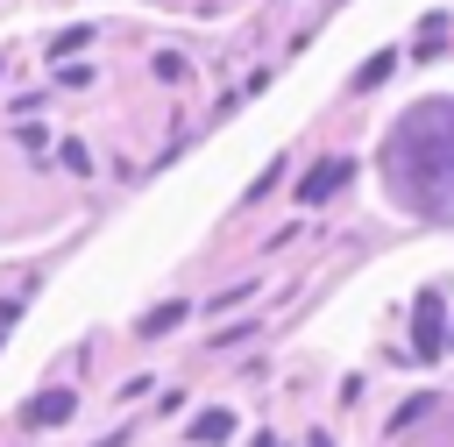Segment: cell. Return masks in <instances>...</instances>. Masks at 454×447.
Returning a JSON list of instances; mask_svg holds the SVG:
<instances>
[{"label": "cell", "mask_w": 454, "mask_h": 447, "mask_svg": "<svg viewBox=\"0 0 454 447\" xmlns=\"http://www.w3.org/2000/svg\"><path fill=\"white\" fill-rule=\"evenodd\" d=\"M71 412H78V390H43V397H28L21 419H28V426H64Z\"/></svg>", "instance_id": "obj_3"}, {"label": "cell", "mask_w": 454, "mask_h": 447, "mask_svg": "<svg viewBox=\"0 0 454 447\" xmlns=\"http://www.w3.org/2000/svg\"><path fill=\"white\" fill-rule=\"evenodd\" d=\"M177 319H184V298H170V305H156V312H142V319H135V341H163V333H170Z\"/></svg>", "instance_id": "obj_5"}, {"label": "cell", "mask_w": 454, "mask_h": 447, "mask_svg": "<svg viewBox=\"0 0 454 447\" xmlns=\"http://www.w3.org/2000/svg\"><path fill=\"white\" fill-rule=\"evenodd\" d=\"M57 163H64L71 177H85V170H92V156H85V142H57Z\"/></svg>", "instance_id": "obj_9"}, {"label": "cell", "mask_w": 454, "mask_h": 447, "mask_svg": "<svg viewBox=\"0 0 454 447\" xmlns=\"http://www.w3.org/2000/svg\"><path fill=\"white\" fill-rule=\"evenodd\" d=\"M419 355H440L447 341H440V291H419V341H411Z\"/></svg>", "instance_id": "obj_4"}, {"label": "cell", "mask_w": 454, "mask_h": 447, "mask_svg": "<svg viewBox=\"0 0 454 447\" xmlns=\"http://www.w3.org/2000/svg\"><path fill=\"white\" fill-rule=\"evenodd\" d=\"M348 177H355V163H348V156H319V163L298 177V199H305V206H319V199H326V192H340Z\"/></svg>", "instance_id": "obj_2"}, {"label": "cell", "mask_w": 454, "mask_h": 447, "mask_svg": "<svg viewBox=\"0 0 454 447\" xmlns=\"http://www.w3.org/2000/svg\"><path fill=\"white\" fill-rule=\"evenodd\" d=\"M390 71H397V50H383V57H369V64L355 71V92H369V85H383Z\"/></svg>", "instance_id": "obj_7"}, {"label": "cell", "mask_w": 454, "mask_h": 447, "mask_svg": "<svg viewBox=\"0 0 454 447\" xmlns=\"http://www.w3.org/2000/svg\"><path fill=\"white\" fill-rule=\"evenodd\" d=\"M383 184L426 220H454V99H426L383 135Z\"/></svg>", "instance_id": "obj_1"}, {"label": "cell", "mask_w": 454, "mask_h": 447, "mask_svg": "<svg viewBox=\"0 0 454 447\" xmlns=\"http://www.w3.org/2000/svg\"><path fill=\"white\" fill-rule=\"evenodd\" d=\"M85 43H92V21H78V28H64V35L50 43V64H57V57H78Z\"/></svg>", "instance_id": "obj_8"}, {"label": "cell", "mask_w": 454, "mask_h": 447, "mask_svg": "<svg viewBox=\"0 0 454 447\" xmlns=\"http://www.w3.org/2000/svg\"><path fill=\"white\" fill-rule=\"evenodd\" d=\"M227 433H234V412H227V404H220V412H199V419H192V433H184V440H192V447H213V440H227Z\"/></svg>", "instance_id": "obj_6"}, {"label": "cell", "mask_w": 454, "mask_h": 447, "mask_svg": "<svg viewBox=\"0 0 454 447\" xmlns=\"http://www.w3.org/2000/svg\"><path fill=\"white\" fill-rule=\"evenodd\" d=\"M0 78H7V64H0Z\"/></svg>", "instance_id": "obj_11"}, {"label": "cell", "mask_w": 454, "mask_h": 447, "mask_svg": "<svg viewBox=\"0 0 454 447\" xmlns=\"http://www.w3.org/2000/svg\"><path fill=\"white\" fill-rule=\"evenodd\" d=\"M92 447H128V433H106V440H92Z\"/></svg>", "instance_id": "obj_10"}]
</instances>
